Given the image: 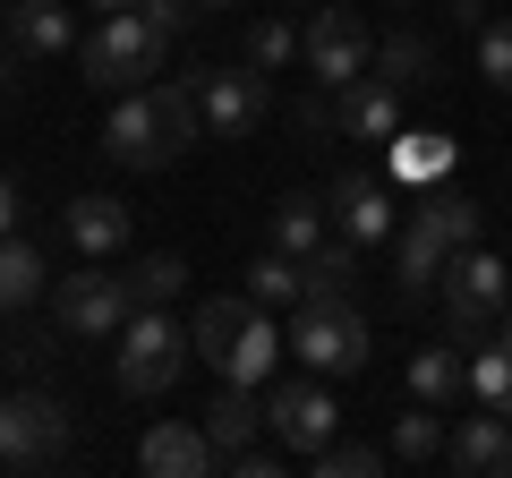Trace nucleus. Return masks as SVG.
Here are the masks:
<instances>
[{
  "label": "nucleus",
  "instance_id": "15",
  "mask_svg": "<svg viewBox=\"0 0 512 478\" xmlns=\"http://www.w3.org/2000/svg\"><path fill=\"white\" fill-rule=\"evenodd\" d=\"M137 470H154V478H205V470H222V453H214V436H205V419H154L146 444H137Z\"/></svg>",
  "mask_w": 512,
  "mask_h": 478
},
{
  "label": "nucleus",
  "instance_id": "23",
  "mask_svg": "<svg viewBox=\"0 0 512 478\" xmlns=\"http://www.w3.org/2000/svg\"><path fill=\"white\" fill-rule=\"evenodd\" d=\"M436 69H444V60H436V43H427L419 35V26H402V35H384L376 43V77H393V86H436Z\"/></svg>",
  "mask_w": 512,
  "mask_h": 478
},
{
  "label": "nucleus",
  "instance_id": "33",
  "mask_svg": "<svg viewBox=\"0 0 512 478\" xmlns=\"http://www.w3.org/2000/svg\"><path fill=\"white\" fill-rule=\"evenodd\" d=\"M478 77L495 94H512V18H487L478 26Z\"/></svg>",
  "mask_w": 512,
  "mask_h": 478
},
{
  "label": "nucleus",
  "instance_id": "24",
  "mask_svg": "<svg viewBox=\"0 0 512 478\" xmlns=\"http://www.w3.org/2000/svg\"><path fill=\"white\" fill-rule=\"evenodd\" d=\"M239 282H248V299H256V308H299V299H308V265H299V257H282V248H274V257H256Z\"/></svg>",
  "mask_w": 512,
  "mask_h": 478
},
{
  "label": "nucleus",
  "instance_id": "40",
  "mask_svg": "<svg viewBox=\"0 0 512 478\" xmlns=\"http://www.w3.org/2000/svg\"><path fill=\"white\" fill-rule=\"evenodd\" d=\"M86 9H103V18H111V9H137V0H86Z\"/></svg>",
  "mask_w": 512,
  "mask_h": 478
},
{
  "label": "nucleus",
  "instance_id": "21",
  "mask_svg": "<svg viewBox=\"0 0 512 478\" xmlns=\"http://www.w3.org/2000/svg\"><path fill=\"white\" fill-rule=\"evenodd\" d=\"M410 393H419V402H436V410H453L461 393H470V359H461V342L410 350Z\"/></svg>",
  "mask_w": 512,
  "mask_h": 478
},
{
  "label": "nucleus",
  "instance_id": "30",
  "mask_svg": "<svg viewBox=\"0 0 512 478\" xmlns=\"http://www.w3.org/2000/svg\"><path fill=\"white\" fill-rule=\"evenodd\" d=\"M291 60H299V26L291 18H248V69L282 77Z\"/></svg>",
  "mask_w": 512,
  "mask_h": 478
},
{
  "label": "nucleus",
  "instance_id": "43",
  "mask_svg": "<svg viewBox=\"0 0 512 478\" xmlns=\"http://www.w3.org/2000/svg\"><path fill=\"white\" fill-rule=\"evenodd\" d=\"M9 9H18V0H0V26H9Z\"/></svg>",
  "mask_w": 512,
  "mask_h": 478
},
{
  "label": "nucleus",
  "instance_id": "32",
  "mask_svg": "<svg viewBox=\"0 0 512 478\" xmlns=\"http://www.w3.org/2000/svg\"><path fill=\"white\" fill-rule=\"evenodd\" d=\"M299 265H308V291H350V282H359V248H350V239H325V248L299 257Z\"/></svg>",
  "mask_w": 512,
  "mask_h": 478
},
{
  "label": "nucleus",
  "instance_id": "19",
  "mask_svg": "<svg viewBox=\"0 0 512 478\" xmlns=\"http://www.w3.org/2000/svg\"><path fill=\"white\" fill-rule=\"evenodd\" d=\"M444 461L470 478H512V419L504 410H478V419L453 427V444H444Z\"/></svg>",
  "mask_w": 512,
  "mask_h": 478
},
{
  "label": "nucleus",
  "instance_id": "4",
  "mask_svg": "<svg viewBox=\"0 0 512 478\" xmlns=\"http://www.w3.org/2000/svg\"><path fill=\"white\" fill-rule=\"evenodd\" d=\"M291 359L308 376H367V316L350 308V291H308L291 308Z\"/></svg>",
  "mask_w": 512,
  "mask_h": 478
},
{
  "label": "nucleus",
  "instance_id": "38",
  "mask_svg": "<svg viewBox=\"0 0 512 478\" xmlns=\"http://www.w3.org/2000/svg\"><path fill=\"white\" fill-rule=\"evenodd\" d=\"M18 231V180H9V171H0V239Z\"/></svg>",
  "mask_w": 512,
  "mask_h": 478
},
{
  "label": "nucleus",
  "instance_id": "10",
  "mask_svg": "<svg viewBox=\"0 0 512 478\" xmlns=\"http://www.w3.org/2000/svg\"><path fill=\"white\" fill-rule=\"evenodd\" d=\"M188 86H197V111H205V137H222V146H239V137H256L265 120H274V77L265 69H188Z\"/></svg>",
  "mask_w": 512,
  "mask_h": 478
},
{
  "label": "nucleus",
  "instance_id": "31",
  "mask_svg": "<svg viewBox=\"0 0 512 478\" xmlns=\"http://www.w3.org/2000/svg\"><path fill=\"white\" fill-rule=\"evenodd\" d=\"M180 282H188V257H171V248H163V257H137V265H128V299H137V308H163Z\"/></svg>",
  "mask_w": 512,
  "mask_h": 478
},
{
  "label": "nucleus",
  "instance_id": "26",
  "mask_svg": "<svg viewBox=\"0 0 512 478\" xmlns=\"http://www.w3.org/2000/svg\"><path fill=\"white\" fill-rule=\"evenodd\" d=\"M60 359V316L52 325H18V316H9V333H0V368L9 376H43Z\"/></svg>",
  "mask_w": 512,
  "mask_h": 478
},
{
  "label": "nucleus",
  "instance_id": "29",
  "mask_svg": "<svg viewBox=\"0 0 512 478\" xmlns=\"http://www.w3.org/2000/svg\"><path fill=\"white\" fill-rule=\"evenodd\" d=\"M470 393H478V410H504L512 419V342H478L470 350Z\"/></svg>",
  "mask_w": 512,
  "mask_h": 478
},
{
  "label": "nucleus",
  "instance_id": "20",
  "mask_svg": "<svg viewBox=\"0 0 512 478\" xmlns=\"http://www.w3.org/2000/svg\"><path fill=\"white\" fill-rule=\"evenodd\" d=\"M43 291H52V265H43V248L9 231V239H0V316H26Z\"/></svg>",
  "mask_w": 512,
  "mask_h": 478
},
{
  "label": "nucleus",
  "instance_id": "17",
  "mask_svg": "<svg viewBox=\"0 0 512 478\" xmlns=\"http://www.w3.org/2000/svg\"><path fill=\"white\" fill-rule=\"evenodd\" d=\"M0 43H9L18 60H69V52H77L69 0H18V9H9V26H0Z\"/></svg>",
  "mask_w": 512,
  "mask_h": 478
},
{
  "label": "nucleus",
  "instance_id": "39",
  "mask_svg": "<svg viewBox=\"0 0 512 478\" xmlns=\"http://www.w3.org/2000/svg\"><path fill=\"white\" fill-rule=\"evenodd\" d=\"M0 86H18V52H9V60H0Z\"/></svg>",
  "mask_w": 512,
  "mask_h": 478
},
{
  "label": "nucleus",
  "instance_id": "8",
  "mask_svg": "<svg viewBox=\"0 0 512 478\" xmlns=\"http://www.w3.org/2000/svg\"><path fill=\"white\" fill-rule=\"evenodd\" d=\"M77 444V410L43 385H9L0 393V470H43Z\"/></svg>",
  "mask_w": 512,
  "mask_h": 478
},
{
  "label": "nucleus",
  "instance_id": "12",
  "mask_svg": "<svg viewBox=\"0 0 512 478\" xmlns=\"http://www.w3.org/2000/svg\"><path fill=\"white\" fill-rule=\"evenodd\" d=\"M333 427H342V410H333L325 376H308V368H299L291 385H274V393H265V436H274L291 461H308L316 444H333Z\"/></svg>",
  "mask_w": 512,
  "mask_h": 478
},
{
  "label": "nucleus",
  "instance_id": "25",
  "mask_svg": "<svg viewBox=\"0 0 512 478\" xmlns=\"http://www.w3.org/2000/svg\"><path fill=\"white\" fill-rule=\"evenodd\" d=\"M444 171H453V137H393V154H384V180H410V188L444 180Z\"/></svg>",
  "mask_w": 512,
  "mask_h": 478
},
{
  "label": "nucleus",
  "instance_id": "11",
  "mask_svg": "<svg viewBox=\"0 0 512 478\" xmlns=\"http://www.w3.org/2000/svg\"><path fill=\"white\" fill-rule=\"evenodd\" d=\"M52 316H60V333H77V342H103V333H120L128 316H137L128 274H111L103 257H86L69 282H52Z\"/></svg>",
  "mask_w": 512,
  "mask_h": 478
},
{
  "label": "nucleus",
  "instance_id": "28",
  "mask_svg": "<svg viewBox=\"0 0 512 478\" xmlns=\"http://www.w3.org/2000/svg\"><path fill=\"white\" fill-rule=\"evenodd\" d=\"M384 444H393V461H410V470H427V461H444V419H436V402L402 410Z\"/></svg>",
  "mask_w": 512,
  "mask_h": 478
},
{
  "label": "nucleus",
  "instance_id": "7",
  "mask_svg": "<svg viewBox=\"0 0 512 478\" xmlns=\"http://www.w3.org/2000/svg\"><path fill=\"white\" fill-rule=\"evenodd\" d=\"M197 359V333L171 325L163 308H137L120 325V359H111V376H120V393H137V402H154V393L180 385V368Z\"/></svg>",
  "mask_w": 512,
  "mask_h": 478
},
{
  "label": "nucleus",
  "instance_id": "3",
  "mask_svg": "<svg viewBox=\"0 0 512 478\" xmlns=\"http://www.w3.org/2000/svg\"><path fill=\"white\" fill-rule=\"evenodd\" d=\"M188 333H197V359L214 376H231V385H265V376L282 368V333H274V308H256L248 291H214L197 316H188Z\"/></svg>",
  "mask_w": 512,
  "mask_h": 478
},
{
  "label": "nucleus",
  "instance_id": "2",
  "mask_svg": "<svg viewBox=\"0 0 512 478\" xmlns=\"http://www.w3.org/2000/svg\"><path fill=\"white\" fill-rule=\"evenodd\" d=\"M470 239H478V205L461 188H436L419 214H402V231H393V299L427 308V291H444L453 248H470Z\"/></svg>",
  "mask_w": 512,
  "mask_h": 478
},
{
  "label": "nucleus",
  "instance_id": "6",
  "mask_svg": "<svg viewBox=\"0 0 512 478\" xmlns=\"http://www.w3.org/2000/svg\"><path fill=\"white\" fill-rule=\"evenodd\" d=\"M444 333H453L461 350H478V342H495V325H504V308H512V274H504V257L495 248H453V265H444Z\"/></svg>",
  "mask_w": 512,
  "mask_h": 478
},
{
  "label": "nucleus",
  "instance_id": "27",
  "mask_svg": "<svg viewBox=\"0 0 512 478\" xmlns=\"http://www.w3.org/2000/svg\"><path fill=\"white\" fill-rule=\"evenodd\" d=\"M308 470H325V478H376V470H393V444L333 436V444H316V453H308Z\"/></svg>",
  "mask_w": 512,
  "mask_h": 478
},
{
  "label": "nucleus",
  "instance_id": "5",
  "mask_svg": "<svg viewBox=\"0 0 512 478\" xmlns=\"http://www.w3.org/2000/svg\"><path fill=\"white\" fill-rule=\"evenodd\" d=\"M163 52H171V35L146 18V9H111V18L94 26L86 43H77V60H86V86H103V94H137V86H154V77H163Z\"/></svg>",
  "mask_w": 512,
  "mask_h": 478
},
{
  "label": "nucleus",
  "instance_id": "9",
  "mask_svg": "<svg viewBox=\"0 0 512 478\" xmlns=\"http://www.w3.org/2000/svg\"><path fill=\"white\" fill-rule=\"evenodd\" d=\"M299 60H308L316 86H350V77L376 69V26L350 0H316V18L299 26Z\"/></svg>",
  "mask_w": 512,
  "mask_h": 478
},
{
  "label": "nucleus",
  "instance_id": "34",
  "mask_svg": "<svg viewBox=\"0 0 512 478\" xmlns=\"http://www.w3.org/2000/svg\"><path fill=\"white\" fill-rule=\"evenodd\" d=\"M291 129H299V137H333V129H342V120H333V86L299 94V103H291Z\"/></svg>",
  "mask_w": 512,
  "mask_h": 478
},
{
  "label": "nucleus",
  "instance_id": "1",
  "mask_svg": "<svg viewBox=\"0 0 512 478\" xmlns=\"http://www.w3.org/2000/svg\"><path fill=\"white\" fill-rule=\"evenodd\" d=\"M197 137H205V111H197V86L188 77H154V86L120 94L111 120H103V154L120 171H171Z\"/></svg>",
  "mask_w": 512,
  "mask_h": 478
},
{
  "label": "nucleus",
  "instance_id": "44",
  "mask_svg": "<svg viewBox=\"0 0 512 478\" xmlns=\"http://www.w3.org/2000/svg\"><path fill=\"white\" fill-rule=\"evenodd\" d=\"M393 9H410V0H393Z\"/></svg>",
  "mask_w": 512,
  "mask_h": 478
},
{
  "label": "nucleus",
  "instance_id": "13",
  "mask_svg": "<svg viewBox=\"0 0 512 478\" xmlns=\"http://www.w3.org/2000/svg\"><path fill=\"white\" fill-rule=\"evenodd\" d=\"M325 205H333V239H350V248H384V239L402 231L384 171H342V180L325 188Z\"/></svg>",
  "mask_w": 512,
  "mask_h": 478
},
{
  "label": "nucleus",
  "instance_id": "18",
  "mask_svg": "<svg viewBox=\"0 0 512 478\" xmlns=\"http://www.w3.org/2000/svg\"><path fill=\"white\" fill-rule=\"evenodd\" d=\"M205 436H214V453H222V461L248 453V444L265 436V385H231V376H222L214 402H205Z\"/></svg>",
  "mask_w": 512,
  "mask_h": 478
},
{
  "label": "nucleus",
  "instance_id": "22",
  "mask_svg": "<svg viewBox=\"0 0 512 478\" xmlns=\"http://www.w3.org/2000/svg\"><path fill=\"white\" fill-rule=\"evenodd\" d=\"M325 239H333V205L308 197V188H291V197L274 205V248L282 257H316Z\"/></svg>",
  "mask_w": 512,
  "mask_h": 478
},
{
  "label": "nucleus",
  "instance_id": "42",
  "mask_svg": "<svg viewBox=\"0 0 512 478\" xmlns=\"http://www.w3.org/2000/svg\"><path fill=\"white\" fill-rule=\"evenodd\" d=\"M205 9H231V0H197V18H205Z\"/></svg>",
  "mask_w": 512,
  "mask_h": 478
},
{
  "label": "nucleus",
  "instance_id": "41",
  "mask_svg": "<svg viewBox=\"0 0 512 478\" xmlns=\"http://www.w3.org/2000/svg\"><path fill=\"white\" fill-rule=\"evenodd\" d=\"M495 342H512V308H504V325H495Z\"/></svg>",
  "mask_w": 512,
  "mask_h": 478
},
{
  "label": "nucleus",
  "instance_id": "35",
  "mask_svg": "<svg viewBox=\"0 0 512 478\" xmlns=\"http://www.w3.org/2000/svg\"><path fill=\"white\" fill-rule=\"evenodd\" d=\"M137 9H146V18H154V26H163V35H171V43H180V35H188V26H197V0H137Z\"/></svg>",
  "mask_w": 512,
  "mask_h": 478
},
{
  "label": "nucleus",
  "instance_id": "37",
  "mask_svg": "<svg viewBox=\"0 0 512 478\" xmlns=\"http://www.w3.org/2000/svg\"><path fill=\"white\" fill-rule=\"evenodd\" d=\"M444 18H453V26H470V35H478V26H487V0H444Z\"/></svg>",
  "mask_w": 512,
  "mask_h": 478
},
{
  "label": "nucleus",
  "instance_id": "14",
  "mask_svg": "<svg viewBox=\"0 0 512 478\" xmlns=\"http://www.w3.org/2000/svg\"><path fill=\"white\" fill-rule=\"evenodd\" d=\"M333 120H342L350 146H393L402 137V86L393 77H350V86H333Z\"/></svg>",
  "mask_w": 512,
  "mask_h": 478
},
{
  "label": "nucleus",
  "instance_id": "16",
  "mask_svg": "<svg viewBox=\"0 0 512 478\" xmlns=\"http://www.w3.org/2000/svg\"><path fill=\"white\" fill-rule=\"evenodd\" d=\"M128 231H137V222H128V205H120V197H103V188H86V197L60 205V239H69L77 257H120Z\"/></svg>",
  "mask_w": 512,
  "mask_h": 478
},
{
  "label": "nucleus",
  "instance_id": "36",
  "mask_svg": "<svg viewBox=\"0 0 512 478\" xmlns=\"http://www.w3.org/2000/svg\"><path fill=\"white\" fill-rule=\"evenodd\" d=\"M222 470H239V478H274V470H291V453H282V444H274V453H265V444H248V453H231Z\"/></svg>",
  "mask_w": 512,
  "mask_h": 478
}]
</instances>
